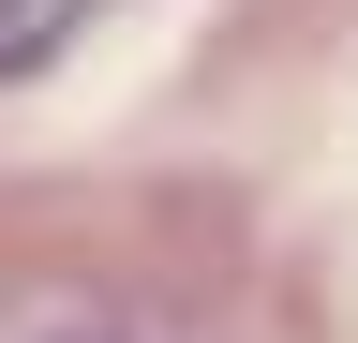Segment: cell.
Wrapping results in <instances>:
<instances>
[{"label":"cell","instance_id":"obj_1","mask_svg":"<svg viewBox=\"0 0 358 343\" xmlns=\"http://www.w3.org/2000/svg\"><path fill=\"white\" fill-rule=\"evenodd\" d=\"M75 15H90V0H0V75H30V60L75 30Z\"/></svg>","mask_w":358,"mask_h":343}]
</instances>
